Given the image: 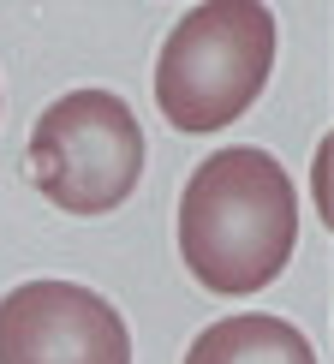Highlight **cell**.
Wrapping results in <instances>:
<instances>
[{
	"instance_id": "7a4b0ae2",
	"label": "cell",
	"mask_w": 334,
	"mask_h": 364,
	"mask_svg": "<svg viewBox=\"0 0 334 364\" xmlns=\"http://www.w3.org/2000/svg\"><path fill=\"white\" fill-rule=\"evenodd\" d=\"M275 66V12L257 0H209L167 30L156 102L173 132H221L263 96Z\"/></svg>"
},
{
	"instance_id": "277c9868",
	"label": "cell",
	"mask_w": 334,
	"mask_h": 364,
	"mask_svg": "<svg viewBox=\"0 0 334 364\" xmlns=\"http://www.w3.org/2000/svg\"><path fill=\"white\" fill-rule=\"evenodd\" d=\"M0 364H131V335L90 287L24 281L0 299Z\"/></svg>"
},
{
	"instance_id": "5b68a950",
	"label": "cell",
	"mask_w": 334,
	"mask_h": 364,
	"mask_svg": "<svg viewBox=\"0 0 334 364\" xmlns=\"http://www.w3.org/2000/svg\"><path fill=\"white\" fill-rule=\"evenodd\" d=\"M185 364H316V353H311V341L298 335L293 323L245 311V316L209 323L203 335L191 341Z\"/></svg>"
},
{
	"instance_id": "3957f363",
	"label": "cell",
	"mask_w": 334,
	"mask_h": 364,
	"mask_svg": "<svg viewBox=\"0 0 334 364\" xmlns=\"http://www.w3.org/2000/svg\"><path fill=\"white\" fill-rule=\"evenodd\" d=\"M30 179L66 215H108L144 179V126L114 90H72L30 132Z\"/></svg>"
},
{
	"instance_id": "6da1fadb",
	"label": "cell",
	"mask_w": 334,
	"mask_h": 364,
	"mask_svg": "<svg viewBox=\"0 0 334 364\" xmlns=\"http://www.w3.org/2000/svg\"><path fill=\"white\" fill-rule=\"evenodd\" d=\"M298 245V197L269 149H215L179 197V257L209 293H263Z\"/></svg>"
}]
</instances>
